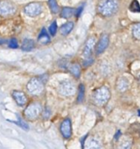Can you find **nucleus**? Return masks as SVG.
I'll return each instance as SVG.
<instances>
[{
	"mask_svg": "<svg viewBox=\"0 0 140 149\" xmlns=\"http://www.w3.org/2000/svg\"><path fill=\"white\" fill-rule=\"evenodd\" d=\"M95 44H96V39L94 37H90L86 42V45H85L84 50H83V56L85 58V61H84L85 66L90 65L93 62V59L91 58V56H92Z\"/></svg>",
	"mask_w": 140,
	"mask_h": 149,
	"instance_id": "5",
	"label": "nucleus"
},
{
	"mask_svg": "<svg viewBox=\"0 0 140 149\" xmlns=\"http://www.w3.org/2000/svg\"><path fill=\"white\" fill-rule=\"evenodd\" d=\"M42 111V106L40 103L34 102L30 104L25 110V117L29 120H35L40 115Z\"/></svg>",
	"mask_w": 140,
	"mask_h": 149,
	"instance_id": "3",
	"label": "nucleus"
},
{
	"mask_svg": "<svg viewBox=\"0 0 140 149\" xmlns=\"http://www.w3.org/2000/svg\"><path fill=\"white\" fill-rule=\"evenodd\" d=\"M34 47V41L31 39H25L23 40V43H22V46H21V48L22 50L24 51H31L33 50Z\"/></svg>",
	"mask_w": 140,
	"mask_h": 149,
	"instance_id": "17",
	"label": "nucleus"
},
{
	"mask_svg": "<svg viewBox=\"0 0 140 149\" xmlns=\"http://www.w3.org/2000/svg\"><path fill=\"white\" fill-rule=\"evenodd\" d=\"M12 97L14 98V100L16 101V103L19 105V106H23L26 104L27 102V98L26 96L25 95L24 92L22 91H15L12 92Z\"/></svg>",
	"mask_w": 140,
	"mask_h": 149,
	"instance_id": "11",
	"label": "nucleus"
},
{
	"mask_svg": "<svg viewBox=\"0 0 140 149\" xmlns=\"http://www.w3.org/2000/svg\"><path fill=\"white\" fill-rule=\"evenodd\" d=\"M50 115H51V113H50V110H49L48 108H46V109L45 110L44 113H43V117H44V118L47 119V118L50 117Z\"/></svg>",
	"mask_w": 140,
	"mask_h": 149,
	"instance_id": "27",
	"label": "nucleus"
},
{
	"mask_svg": "<svg viewBox=\"0 0 140 149\" xmlns=\"http://www.w3.org/2000/svg\"><path fill=\"white\" fill-rule=\"evenodd\" d=\"M110 91L105 86L98 88L93 93L94 102L98 106H103L104 104H106L110 100Z\"/></svg>",
	"mask_w": 140,
	"mask_h": 149,
	"instance_id": "2",
	"label": "nucleus"
},
{
	"mask_svg": "<svg viewBox=\"0 0 140 149\" xmlns=\"http://www.w3.org/2000/svg\"><path fill=\"white\" fill-rule=\"evenodd\" d=\"M138 114H139V116H140V110L138 111Z\"/></svg>",
	"mask_w": 140,
	"mask_h": 149,
	"instance_id": "30",
	"label": "nucleus"
},
{
	"mask_svg": "<svg viewBox=\"0 0 140 149\" xmlns=\"http://www.w3.org/2000/svg\"><path fill=\"white\" fill-rule=\"evenodd\" d=\"M129 10L133 13H140V4L137 0H133V1L130 3V5L129 6Z\"/></svg>",
	"mask_w": 140,
	"mask_h": 149,
	"instance_id": "20",
	"label": "nucleus"
},
{
	"mask_svg": "<svg viewBox=\"0 0 140 149\" xmlns=\"http://www.w3.org/2000/svg\"><path fill=\"white\" fill-rule=\"evenodd\" d=\"M57 32V22L56 21H53L51 26H49V33L52 36H54L55 33Z\"/></svg>",
	"mask_w": 140,
	"mask_h": 149,
	"instance_id": "24",
	"label": "nucleus"
},
{
	"mask_svg": "<svg viewBox=\"0 0 140 149\" xmlns=\"http://www.w3.org/2000/svg\"><path fill=\"white\" fill-rule=\"evenodd\" d=\"M74 26H75V25H74L73 22H67V23H65L64 25L61 26V27H60V33H61L62 35H64V36L67 35L70 32H71V31L73 30Z\"/></svg>",
	"mask_w": 140,
	"mask_h": 149,
	"instance_id": "14",
	"label": "nucleus"
},
{
	"mask_svg": "<svg viewBox=\"0 0 140 149\" xmlns=\"http://www.w3.org/2000/svg\"><path fill=\"white\" fill-rule=\"evenodd\" d=\"M6 40H4V39H2V38H0V45H2V44H4V43H6Z\"/></svg>",
	"mask_w": 140,
	"mask_h": 149,
	"instance_id": "29",
	"label": "nucleus"
},
{
	"mask_svg": "<svg viewBox=\"0 0 140 149\" xmlns=\"http://www.w3.org/2000/svg\"><path fill=\"white\" fill-rule=\"evenodd\" d=\"M109 42H110V39H109V35L104 33L101 36L96 47V53L97 54H102L103 52H104V50L108 47L109 46Z\"/></svg>",
	"mask_w": 140,
	"mask_h": 149,
	"instance_id": "10",
	"label": "nucleus"
},
{
	"mask_svg": "<svg viewBox=\"0 0 140 149\" xmlns=\"http://www.w3.org/2000/svg\"><path fill=\"white\" fill-rule=\"evenodd\" d=\"M16 13V6L8 0L0 1V16L7 17Z\"/></svg>",
	"mask_w": 140,
	"mask_h": 149,
	"instance_id": "7",
	"label": "nucleus"
},
{
	"mask_svg": "<svg viewBox=\"0 0 140 149\" xmlns=\"http://www.w3.org/2000/svg\"><path fill=\"white\" fill-rule=\"evenodd\" d=\"M128 86H129V83L128 81L123 78V77H121L117 80V83H116V88L119 91L121 92H123L125 91L127 89H128Z\"/></svg>",
	"mask_w": 140,
	"mask_h": 149,
	"instance_id": "16",
	"label": "nucleus"
},
{
	"mask_svg": "<svg viewBox=\"0 0 140 149\" xmlns=\"http://www.w3.org/2000/svg\"><path fill=\"white\" fill-rule=\"evenodd\" d=\"M24 12L29 17H37L42 13V6L40 3H30L25 6Z\"/></svg>",
	"mask_w": 140,
	"mask_h": 149,
	"instance_id": "8",
	"label": "nucleus"
},
{
	"mask_svg": "<svg viewBox=\"0 0 140 149\" xmlns=\"http://www.w3.org/2000/svg\"><path fill=\"white\" fill-rule=\"evenodd\" d=\"M59 93L64 97L73 96L76 93V86L70 81H63L59 84Z\"/></svg>",
	"mask_w": 140,
	"mask_h": 149,
	"instance_id": "6",
	"label": "nucleus"
},
{
	"mask_svg": "<svg viewBox=\"0 0 140 149\" xmlns=\"http://www.w3.org/2000/svg\"><path fill=\"white\" fill-rule=\"evenodd\" d=\"M84 149H102L100 143L94 138H90L87 139L86 144L84 146Z\"/></svg>",
	"mask_w": 140,
	"mask_h": 149,
	"instance_id": "12",
	"label": "nucleus"
},
{
	"mask_svg": "<svg viewBox=\"0 0 140 149\" xmlns=\"http://www.w3.org/2000/svg\"><path fill=\"white\" fill-rule=\"evenodd\" d=\"M38 41L40 44H47L50 42V37L45 28H43L38 37Z\"/></svg>",
	"mask_w": 140,
	"mask_h": 149,
	"instance_id": "15",
	"label": "nucleus"
},
{
	"mask_svg": "<svg viewBox=\"0 0 140 149\" xmlns=\"http://www.w3.org/2000/svg\"><path fill=\"white\" fill-rule=\"evenodd\" d=\"M48 6L49 8L52 12V13L56 14L59 13V6L57 5V1L56 0H48Z\"/></svg>",
	"mask_w": 140,
	"mask_h": 149,
	"instance_id": "21",
	"label": "nucleus"
},
{
	"mask_svg": "<svg viewBox=\"0 0 140 149\" xmlns=\"http://www.w3.org/2000/svg\"><path fill=\"white\" fill-rule=\"evenodd\" d=\"M60 133L65 139H69L72 135V125L69 118H66L62 121L60 126Z\"/></svg>",
	"mask_w": 140,
	"mask_h": 149,
	"instance_id": "9",
	"label": "nucleus"
},
{
	"mask_svg": "<svg viewBox=\"0 0 140 149\" xmlns=\"http://www.w3.org/2000/svg\"><path fill=\"white\" fill-rule=\"evenodd\" d=\"M27 91L33 96L40 95L44 91V84L39 78H32L27 84Z\"/></svg>",
	"mask_w": 140,
	"mask_h": 149,
	"instance_id": "4",
	"label": "nucleus"
},
{
	"mask_svg": "<svg viewBox=\"0 0 140 149\" xmlns=\"http://www.w3.org/2000/svg\"><path fill=\"white\" fill-rule=\"evenodd\" d=\"M132 34L135 39L140 40V23L136 24L132 28Z\"/></svg>",
	"mask_w": 140,
	"mask_h": 149,
	"instance_id": "22",
	"label": "nucleus"
},
{
	"mask_svg": "<svg viewBox=\"0 0 140 149\" xmlns=\"http://www.w3.org/2000/svg\"><path fill=\"white\" fill-rule=\"evenodd\" d=\"M131 146H132L131 139H130L129 137H123L120 140L117 149H130Z\"/></svg>",
	"mask_w": 140,
	"mask_h": 149,
	"instance_id": "13",
	"label": "nucleus"
},
{
	"mask_svg": "<svg viewBox=\"0 0 140 149\" xmlns=\"http://www.w3.org/2000/svg\"><path fill=\"white\" fill-rule=\"evenodd\" d=\"M15 124L19 125L22 129H24V130H26V131H28V130H29V126H28V125H27L26 122H24L22 119H20V118H19V120H18L17 122H15Z\"/></svg>",
	"mask_w": 140,
	"mask_h": 149,
	"instance_id": "25",
	"label": "nucleus"
},
{
	"mask_svg": "<svg viewBox=\"0 0 140 149\" xmlns=\"http://www.w3.org/2000/svg\"><path fill=\"white\" fill-rule=\"evenodd\" d=\"M70 73H71L74 77H76V78H78L80 77V74H81V67L78 65V64H72L71 66H70L68 68Z\"/></svg>",
	"mask_w": 140,
	"mask_h": 149,
	"instance_id": "19",
	"label": "nucleus"
},
{
	"mask_svg": "<svg viewBox=\"0 0 140 149\" xmlns=\"http://www.w3.org/2000/svg\"><path fill=\"white\" fill-rule=\"evenodd\" d=\"M9 47L11 48H18L19 44H18V40L15 38H12L9 40Z\"/></svg>",
	"mask_w": 140,
	"mask_h": 149,
	"instance_id": "26",
	"label": "nucleus"
},
{
	"mask_svg": "<svg viewBox=\"0 0 140 149\" xmlns=\"http://www.w3.org/2000/svg\"><path fill=\"white\" fill-rule=\"evenodd\" d=\"M118 7L119 5L117 0H103L98 5L97 12L103 17H110L116 13Z\"/></svg>",
	"mask_w": 140,
	"mask_h": 149,
	"instance_id": "1",
	"label": "nucleus"
},
{
	"mask_svg": "<svg viewBox=\"0 0 140 149\" xmlns=\"http://www.w3.org/2000/svg\"><path fill=\"white\" fill-rule=\"evenodd\" d=\"M75 13H76V11L73 8L64 7L60 12V17L63 18V19H69V18H71L74 15Z\"/></svg>",
	"mask_w": 140,
	"mask_h": 149,
	"instance_id": "18",
	"label": "nucleus"
},
{
	"mask_svg": "<svg viewBox=\"0 0 140 149\" xmlns=\"http://www.w3.org/2000/svg\"><path fill=\"white\" fill-rule=\"evenodd\" d=\"M84 91H85V90H84L83 84H80L79 91H78V97H77L79 103H82L84 99Z\"/></svg>",
	"mask_w": 140,
	"mask_h": 149,
	"instance_id": "23",
	"label": "nucleus"
},
{
	"mask_svg": "<svg viewBox=\"0 0 140 149\" xmlns=\"http://www.w3.org/2000/svg\"><path fill=\"white\" fill-rule=\"evenodd\" d=\"M82 9H83V6H82V7H80L78 10H77V12H76V16L77 17H79L80 16V14L82 13Z\"/></svg>",
	"mask_w": 140,
	"mask_h": 149,
	"instance_id": "28",
	"label": "nucleus"
}]
</instances>
